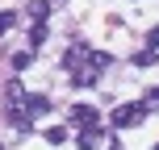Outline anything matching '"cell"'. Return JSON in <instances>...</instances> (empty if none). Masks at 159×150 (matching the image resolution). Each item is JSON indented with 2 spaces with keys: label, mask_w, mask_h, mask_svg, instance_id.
Returning a JSON list of instances; mask_svg holds the SVG:
<instances>
[{
  "label": "cell",
  "mask_w": 159,
  "mask_h": 150,
  "mask_svg": "<svg viewBox=\"0 0 159 150\" xmlns=\"http://www.w3.org/2000/svg\"><path fill=\"white\" fill-rule=\"evenodd\" d=\"M42 138H46L50 146H59V142H63V138H67V129H63V125H50V129H46V134H42Z\"/></svg>",
  "instance_id": "cell-6"
},
{
  "label": "cell",
  "mask_w": 159,
  "mask_h": 150,
  "mask_svg": "<svg viewBox=\"0 0 159 150\" xmlns=\"http://www.w3.org/2000/svg\"><path fill=\"white\" fill-rule=\"evenodd\" d=\"M63 67L67 71H75V67H109V54H96V50H88V42H75L63 54Z\"/></svg>",
  "instance_id": "cell-1"
},
{
  "label": "cell",
  "mask_w": 159,
  "mask_h": 150,
  "mask_svg": "<svg viewBox=\"0 0 159 150\" xmlns=\"http://www.w3.org/2000/svg\"><path fill=\"white\" fill-rule=\"evenodd\" d=\"M42 42H46V25H34L30 29V46H42Z\"/></svg>",
  "instance_id": "cell-7"
},
{
  "label": "cell",
  "mask_w": 159,
  "mask_h": 150,
  "mask_svg": "<svg viewBox=\"0 0 159 150\" xmlns=\"http://www.w3.org/2000/svg\"><path fill=\"white\" fill-rule=\"evenodd\" d=\"M13 21H17V13H0V33H4V29H8Z\"/></svg>",
  "instance_id": "cell-9"
},
{
  "label": "cell",
  "mask_w": 159,
  "mask_h": 150,
  "mask_svg": "<svg viewBox=\"0 0 159 150\" xmlns=\"http://www.w3.org/2000/svg\"><path fill=\"white\" fill-rule=\"evenodd\" d=\"M143 104H147V113H155V109H159V88H151V92L143 96Z\"/></svg>",
  "instance_id": "cell-8"
},
{
  "label": "cell",
  "mask_w": 159,
  "mask_h": 150,
  "mask_svg": "<svg viewBox=\"0 0 159 150\" xmlns=\"http://www.w3.org/2000/svg\"><path fill=\"white\" fill-rule=\"evenodd\" d=\"M75 146L80 150H96V146H101V125H84L80 138H75Z\"/></svg>",
  "instance_id": "cell-3"
},
{
  "label": "cell",
  "mask_w": 159,
  "mask_h": 150,
  "mask_svg": "<svg viewBox=\"0 0 159 150\" xmlns=\"http://www.w3.org/2000/svg\"><path fill=\"white\" fill-rule=\"evenodd\" d=\"M147 46H151V50H159V25H155L151 33H147Z\"/></svg>",
  "instance_id": "cell-10"
},
{
  "label": "cell",
  "mask_w": 159,
  "mask_h": 150,
  "mask_svg": "<svg viewBox=\"0 0 159 150\" xmlns=\"http://www.w3.org/2000/svg\"><path fill=\"white\" fill-rule=\"evenodd\" d=\"M109 150H121V146H117V142H113V146H109Z\"/></svg>",
  "instance_id": "cell-11"
},
{
  "label": "cell",
  "mask_w": 159,
  "mask_h": 150,
  "mask_svg": "<svg viewBox=\"0 0 159 150\" xmlns=\"http://www.w3.org/2000/svg\"><path fill=\"white\" fill-rule=\"evenodd\" d=\"M30 17H34V25H46V17H50V0H34V4H30Z\"/></svg>",
  "instance_id": "cell-5"
},
{
  "label": "cell",
  "mask_w": 159,
  "mask_h": 150,
  "mask_svg": "<svg viewBox=\"0 0 159 150\" xmlns=\"http://www.w3.org/2000/svg\"><path fill=\"white\" fill-rule=\"evenodd\" d=\"M143 117H147V104H121V109L113 113V125H117V129H130V125H138Z\"/></svg>",
  "instance_id": "cell-2"
},
{
  "label": "cell",
  "mask_w": 159,
  "mask_h": 150,
  "mask_svg": "<svg viewBox=\"0 0 159 150\" xmlns=\"http://www.w3.org/2000/svg\"><path fill=\"white\" fill-rule=\"evenodd\" d=\"M71 121L84 129V125H96L101 117H96V109H92V104H75V109H71Z\"/></svg>",
  "instance_id": "cell-4"
},
{
  "label": "cell",
  "mask_w": 159,
  "mask_h": 150,
  "mask_svg": "<svg viewBox=\"0 0 159 150\" xmlns=\"http://www.w3.org/2000/svg\"><path fill=\"white\" fill-rule=\"evenodd\" d=\"M151 150H159V146H151Z\"/></svg>",
  "instance_id": "cell-12"
}]
</instances>
